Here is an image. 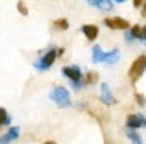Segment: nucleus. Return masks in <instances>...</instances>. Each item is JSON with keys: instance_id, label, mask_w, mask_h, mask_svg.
Here are the masks:
<instances>
[{"instance_id": "1", "label": "nucleus", "mask_w": 146, "mask_h": 144, "mask_svg": "<svg viewBox=\"0 0 146 144\" xmlns=\"http://www.w3.org/2000/svg\"><path fill=\"white\" fill-rule=\"evenodd\" d=\"M49 98H51L53 102H56L60 107H70V105H72L70 92H68L65 87H61V85H58V87H54V88L51 90Z\"/></svg>"}, {"instance_id": "2", "label": "nucleus", "mask_w": 146, "mask_h": 144, "mask_svg": "<svg viewBox=\"0 0 146 144\" xmlns=\"http://www.w3.org/2000/svg\"><path fill=\"white\" fill-rule=\"evenodd\" d=\"M145 70H146V54H139V56L131 63V68H129V78H131V81H133V83L138 81V80L143 76Z\"/></svg>"}, {"instance_id": "3", "label": "nucleus", "mask_w": 146, "mask_h": 144, "mask_svg": "<svg viewBox=\"0 0 146 144\" xmlns=\"http://www.w3.org/2000/svg\"><path fill=\"white\" fill-rule=\"evenodd\" d=\"M61 73L70 80L73 83V87L75 88H80V87H83L85 83H83V76H82V70H80V66H76V65H72V66H65Z\"/></svg>"}, {"instance_id": "4", "label": "nucleus", "mask_w": 146, "mask_h": 144, "mask_svg": "<svg viewBox=\"0 0 146 144\" xmlns=\"http://www.w3.org/2000/svg\"><path fill=\"white\" fill-rule=\"evenodd\" d=\"M58 49H49L48 53H44L37 61H34V66H36V70H41V71H46V70H49L51 68V65L54 63V59H56V56H58V53H56Z\"/></svg>"}, {"instance_id": "5", "label": "nucleus", "mask_w": 146, "mask_h": 144, "mask_svg": "<svg viewBox=\"0 0 146 144\" xmlns=\"http://www.w3.org/2000/svg\"><path fill=\"white\" fill-rule=\"evenodd\" d=\"M126 126L131 131H138L139 127H146V117L143 114H131L126 119Z\"/></svg>"}, {"instance_id": "6", "label": "nucleus", "mask_w": 146, "mask_h": 144, "mask_svg": "<svg viewBox=\"0 0 146 144\" xmlns=\"http://www.w3.org/2000/svg\"><path fill=\"white\" fill-rule=\"evenodd\" d=\"M104 24L109 29H122V31L129 29V22L126 19H122V17H112V19L107 17V19H104Z\"/></svg>"}, {"instance_id": "7", "label": "nucleus", "mask_w": 146, "mask_h": 144, "mask_svg": "<svg viewBox=\"0 0 146 144\" xmlns=\"http://www.w3.org/2000/svg\"><path fill=\"white\" fill-rule=\"evenodd\" d=\"M100 90H102L100 100H102L106 105H115V104H117V100H115V97H114V93H112V90H110V87L107 83H102V85H100Z\"/></svg>"}, {"instance_id": "8", "label": "nucleus", "mask_w": 146, "mask_h": 144, "mask_svg": "<svg viewBox=\"0 0 146 144\" xmlns=\"http://www.w3.org/2000/svg\"><path fill=\"white\" fill-rule=\"evenodd\" d=\"M21 136V127H10L3 136H0V144H10Z\"/></svg>"}, {"instance_id": "9", "label": "nucleus", "mask_w": 146, "mask_h": 144, "mask_svg": "<svg viewBox=\"0 0 146 144\" xmlns=\"http://www.w3.org/2000/svg\"><path fill=\"white\" fill-rule=\"evenodd\" d=\"M87 2H88V5H92V7H95L102 12H110L114 9L112 0H87Z\"/></svg>"}, {"instance_id": "10", "label": "nucleus", "mask_w": 146, "mask_h": 144, "mask_svg": "<svg viewBox=\"0 0 146 144\" xmlns=\"http://www.w3.org/2000/svg\"><path fill=\"white\" fill-rule=\"evenodd\" d=\"M82 32L85 34V37L88 41H95L97 36H99V27L92 26V24H85V26H82Z\"/></svg>"}, {"instance_id": "11", "label": "nucleus", "mask_w": 146, "mask_h": 144, "mask_svg": "<svg viewBox=\"0 0 146 144\" xmlns=\"http://www.w3.org/2000/svg\"><path fill=\"white\" fill-rule=\"evenodd\" d=\"M119 56H121V53H119V49L115 48V49H112V51H109V53H106V54H104V63H106V65H109V66H112V65H115V63H117Z\"/></svg>"}, {"instance_id": "12", "label": "nucleus", "mask_w": 146, "mask_h": 144, "mask_svg": "<svg viewBox=\"0 0 146 144\" xmlns=\"http://www.w3.org/2000/svg\"><path fill=\"white\" fill-rule=\"evenodd\" d=\"M104 51H102V48L97 44V46H94V49H92V61L94 63H102L104 61Z\"/></svg>"}, {"instance_id": "13", "label": "nucleus", "mask_w": 146, "mask_h": 144, "mask_svg": "<svg viewBox=\"0 0 146 144\" xmlns=\"http://www.w3.org/2000/svg\"><path fill=\"white\" fill-rule=\"evenodd\" d=\"M126 37H127V41L131 42V41H134V39H141V27L139 26H133L131 27V31L126 34Z\"/></svg>"}, {"instance_id": "14", "label": "nucleus", "mask_w": 146, "mask_h": 144, "mask_svg": "<svg viewBox=\"0 0 146 144\" xmlns=\"http://www.w3.org/2000/svg\"><path fill=\"white\" fill-rule=\"evenodd\" d=\"M126 136L133 141V144H143V139H141V136L136 132V131H131V129H127L126 131Z\"/></svg>"}, {"instance_id": "15", "label": "nucleus", "mask_w": 146, "mask_h": 144, "mask_svg": "<svg viewBox=\"0 0 146 144\" xmlns=\"http://www.w3.org/2000/svg\"><path fill=\"white\" fill-rule=\"evenodd\" d=\"M9 124H10V115L7 114L5 108L0 107V127L2 126H9Z\"/></svg>"}, {"instance_id": "16", "label": "nucleus", "mask_w": 146, "mask_h": 144, "mask_svg": "<svg viewBox=\"0 0 146 144\" xmlns=\"http://www.w3.org/2000/svg\"><path fill=\"white\" fill-rule=\"evenodd\" d=\"M97 78H99V75H97L95 71H88V73H87V76H85V80H83V83H85V85H88V83H94Z\"/></svg>"}, {"instance_id": "17", "label": "nucleus", "mask_w": 146, "mask_h": 144, "mask_svg": "<svg viewBox=\"0 0 146 144\" xmlns=\"http://www.w3.org/2000/svg\"><path fill=\"white\" fill-rule=\"evenodd\" d=\"M54 26H56L58 29H63V31H65V29H68V20H66V19H56V20H54Z\"/></svg>"}, {"instance_id": "18", "label": "nucleus", "mask_w": 146, "mask_h": 144, "mask_svg": "<svg viewBox=\"0 0 146 144\" xmlns=\"http://www.w3.org/2000/svg\"><path fill=\"white\" fill-rule=\"evenodd\" d=\"M134 98H136V102H138V104H139V105H141V107H143V105H145V104H146L145 97H143V95H141V93H138V92H136V93H134Z\"/></svg>"}, {"instance_id": "19", "label": "nucleus", "mask_w": 146, "mask_h": 144, "mask_svg": "<svg viewBox=\"0 0 146 144\" xmlns=\"http://www.w3.org/2000/svg\"><path fill=\"white\" fill-rule=\"evenodd\" d=\"M17 9H19V12H21L22 15H27V9H26L24 2H19V3H17Z\"/></svg>"}, {"instance_id": "20", "label": "nucleus", "mask_w": 146, "mask_h": 144, "mask_svg": "<svg viewBox=\"0 0 146 144\" xmlns=\"http://www.w3.org/2000/svg\"><path fill=\"white\" fill-rule=\"evenodd\" d=\"M143 3H145V0H133V5H134L136 9H138V7H141Z\"/></svg>"}, {"instance_id": "21", "label": "nucleus", "mask_w": 146, "mask_h": 144, "mask_svg": "<svg viewBox=\"0 0 146 144\" xmlns=\"http://www.w3.org/2000/svg\"><path fill=\"white\" fill-rule=\"evenodd\" d=\"M141 41L146 42V26L145 27H141Z\"/></svg>"}, {"instance_id": "22", "label": "nucleus", "mask_w": 146, "mask_h": 144, "mask_svg": "<svg viewBox=\"0 0 146 144\" xmlns=\"http://www.w3.org/2000/svg\"><path fill=\"white\" fill-rule=\"evenodd\" d=\"M143 17H146V0H145V3H143V14H141Z\"/></svg>"}, {"instance_id": "23", "label": "nucleus", "mask_w": 146, "mask_h": 144, "mask_svg": "<svg viewBox=\"0 0 146 144\" xmlns=\"http://www.w3.org/2000/svg\"><path fill=\"white\" fill-rule=\"evenodd\" d=\"M42 144H56V141H46V143H42Z\"/></svg>"}, {"instance_id": "24", "label": "nucleus", "mask_w": 146, "mask_h": 144, "mask_svg": "<svg viewBox=\"0 0 146 144\" xmlns=\"http://www.w3.org/2000/svg\"><path fill=\"white\" fill-rule=\"evenodd\" d=\"M115 2H119V3H122V2H126V0H115Z\"/></svg>"}]
</instances>
